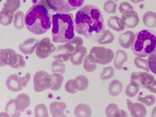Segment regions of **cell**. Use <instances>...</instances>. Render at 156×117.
<instances>
[{
  "instance_id": "1",
  "label": "cell",
  "mask_w": 156,
  "mask_h": 117,
  "mask_svg": "<svg viewBox=\"0 0 156 117\" xmlns=\"http://www.w3.org/2000/svg\"><path fill=\"white\" fill-rule=\"evenodd\" d=\"M75 30L78 34L97 41L105 30L104 17L97 6L86 5L76 14Z\"/></svg>"
},
{
  "instance_id": "2",
  "label": "cell",
  "mask_w": 156,
  "mask_h": 117,
  "mask_svg": "<svg viewBox=\"0 0 156 117\" xmlns=\"http://www.w3.org/2000/svg\"><path fill=\"white\" fill-rule=\"evenodd\" d=\"M46 0H38L37 4L30 8L25 15V25L29 31L41 35L50 29L52 24L51 16Z\"/></svg>"
},
{
  "instance_id": "3",
  "label": "cell",
  "mask_w": 156,
  "mask_h": 117,
  "mask_svg": "<svg viewBox=\"0 0 156 117\" xmlns=\"http://www.w3.org/2000/svg\"><path fill=\"white\" fill-rule=\"evenodd\" d=\"M52 24L54 43H67L74 38V19L72 14L58 13L53 15Z\"/></svg>"
},
{
  "instance_id": "4",
  "label": "cell",
  "mask_w": 156,
  "mask_h": 117,
  "mask_svg": "<svg viewBox=\"0 0 156 117\" xmlns=\"http://www.w3.org/2000/svg\"><path fill=\"white\" fill-rule=\"evenodd\" d=\"M156 48V32L149 29H144L135 35L131 50L140 57H146Z\"/></svg>"
},
{
  "instance_id": "5",
  "label": "cell",
  "mask_w": 156,
  "mask_h": 117,
  "mask_svg": "<svg viewBox=\"0 0 156 117\" xmlns=\"http://www.w3.org/2000/svg\"><path fill=\"white\" fill-rule=\"evenodd\" d=\"M26 62L23 56L10 48L1 49L0 66H9L16 69H21L26 66Z\"/></svg>"
},
{
  "instance_id": "6",
  "label": "cell",
  "mask_w": 156,
  "mask_h": 117,
  "mask_svg": "<svg viewBox=\"0 0 156 117\" xmlns=\"http://www.w3.org/2000/svg\"><path fill=\"white\" fill-rule=\"evenodd\" d=\"M85 0H46L49 9L60 13H67L81 8Z\"/></svg>"
},
{
  "instance_id": "7",
  "label": "cell",
  "mask_w": 156,
  "mask_h": 117,
  "mask_svg": "<svg viewBox=\"0 0 156 117\" xmlns=\"http://www.w3.org/2000/svg\"><path fill=\"white\" fill-rule=\"evenodd\" d=\"M97 64L105 65L110 63L114 58V53L111 49L104 46H94L89 54Z\"/></svg>"
},
{
  "instance_id": "8",
  "label": "cell",
  "mask_w": 156,
  "mask_h": 117,
  "mask_svg": "<svg viewBox=\"0 0 156 117\" xmlns=\"http://www.w3.org/2000/svg\"><path fill=\"white\" fill-rule=\"evenodd\" d=\"M34 89L36 92H41L49 89L51 85V75L45 71H39L33 79Z\"/></svg>"
},
{
  "instance_id": "9",
  "label": "cell",
  "mask_w": 156,
  "mask_h": 117,
  "mask_svg": "<svg viewBox=\"0 0 156 117\" xmlns=\"http://www.w3.org/2000/svg\"><path fill=\"white\" fill-rule=\"evenodd\" d=\"M55 50L56 48L51 43L50 38L45 37L38 42L36 49V54L39 58L44 59L53 53Z\"/></svg>"
},
{
  "instance_id": "10",
  "label": "cell",
  "mask_w": 156,
  "mask_h": 117,
  "mask_svg": "<svg viewBox=\"0 0 156 117\" xmlns=\"http://www.w3.org/2000/svg\"><path fill=\"white\" fill-rule=\"evenodd\" d=\"M155 80V77L146 72H133L131 75L130 82L137 83L142 88H147Z\"/></svg>"
},
{
  "instance_id": "11",
  "label": "cell",
  "mask_w": 156,
  "mask_h": 117,
  "mask_svg": "<svg viewBox=\"0 0 156 117\" xmlns=\"http://www.w3.org/2000/svg\"><path fill=\"white\" fill-rule=\"evenodd\" d=\"M122 20L127 28H133L140 23L138 14L134 10L127 11L122 14Z\"/></svg>"
},
{
  "instance_id": "12",
  "label": "cell",
  "mask_w": 156,
  "mask_h": 117,
  "mask_svg": "<svg viewBox=\"0 0 156 117\" xmlns=\"http://www.w3.org/2000/svg\"><path fill=\"white\" fill-rule=\"evenodd\" d=\"M127 104L131 116L134 117H144L146 116L147 110L143 104L138 102L133 103L129 99L127 100Z\"/></svg>"
},
{
  "instance_id": "13",
  "label": "cell",
  "mask_w": 156,
  "mask_h": 117,
  "mask_svg": "<svg viewBox=\"0 0 156 117\" xmlns=\"http://www.w3.org/2000/svg\"><path fill=\"white\" fill-rule=\"evenodd\" d=\"M39 41L36 38H29L20 44L19 49L24 55H31L36 49Z\"/></svg>"
},
{
  "instance_id": "14",
  "label": "cell",
  "mask_w": 156,
  "mask_h": 117,
  "mask_svg": "<svg viewBox=\"0 0 156 117\" xmlns=\"http://www.w3.org/2000/svg\"><path fill=\"white\" fill-rule=\"evenodd\" d=\"M20 77L16 74L10 75L6 79L5 84L8 90L10 91L17 92L20 91L23 88L20 82Z\"/></svg>"
},
{
  "instance_id": "15",
  "label": "cell",
  "mask_w": 156,
  "mask_h": 117,
  "mask_svg": "<svg viewBox=\"0 0 156 117\" xmlns=\"http://www.w3.org/2000/svg\"><path fill=\"white\" fill-rule=\"evenodd\" d=\"M50 112L54 117H66L65 110L66 108V102L62 101H53L49 105Z\"/></svg>"
},
{
  "instance_id": "16",
  "label": "cell",
  "mask_w": 156,
  "mask_h": 117,
  "mask_svg": "<svg viewBox=\"0 0 156 117\" xmlns=\"http://www.w3.org/2000/svg\"><path fill=\"white\" fill-rule=\"evenodd\" d=\"M15 105L17 110L20 112H24L30 105V99L26 93H21L15 99Z\"/></svg>"
},
{
  "instance_id": "17",
  "label": "cell",
  "mask_w": 156,
  "mask_h": 117,
  "mask_svg": "<svg viewBox=\"0 0 156 117\" xmlns=\"http://www.w3.org/2000/svg\"><path fill=\"white\" fill-rule=\"evenodd\" d=\"M87 48L85 46H80L71 54V62L76 66H80L82 64L83 60L87 55Z\"/></svg>"
},
{
  "instance_id": "18",
  "label": "cell",
  "mask_w": 156,
  "mask_h": 117,
  "mask_svg": "<svg viewBox=\"0 0 156 117\" xmlns=\"http://www.w3.org/2000/svg\"><path fill=\"white\" fill-rule=\"evenodd\" d=\"M72 54L65 47L64 44H62L58 46L56 50L53 53V57L55 60L65 62H67L70 58Z\"/></svg>"
},
{
  "instance_id": "19",
  "label": "cell",
  "mask_w": 156,
  "mask_h": 117,
  "mask_svg": "<svg viewBox=\"0 0 156 117\" xmlns=\"http://www.w3.org/2000/svg\"><path fill=\"white\" fill-rule=\"evenodd\" d=\"M21 0H6L1 12L14 15L15 12L21 6Z\"/></svg>"
},
{
  "instance_id": "20",
  "label": "cell",
  "mask_w": 156,
  "mask_h": 117,
  "mask_svg": "<svg viewBox=\"0 0 156 117\" xmlns=\"http://www.w3.org/2000/svg\"><path fill=\"white\" fill-rule=\"evenodd\" d=\"M135 35L134 32L131 31H127L122 33L119 38V45L124 48H129L132 45Z\"/></svg>"
},
{
  "instance_id": "21",
  "label": "cell",
  "mask_w": 156,
  "mask_h": 117,
  "mask_svg": "<svg viewBox=\"0 0 156 117\" xmlns=\"http://www.w3.org/2000/svg\"><path fill=\"white\" fill-rule=\"evenodd\" d=\"M105 114L108 117H127L126 112L123 110L119 109L118 106L114 103L109 104L105 108Z\"/></svg>"
},
{
  "instance_id": "22",
  "label": "cell",
  "mask_w": 156,
  "mask_h": 117,
  "mask_svg": "<svg viewBox=\"0 0 156 117\" xmlns=\"http://www.w3.org/2000/svg\"><path fill=\"white\" fill-rule=\"evenodd\" d=\"M107 24L110 28L116 32L122 31L126 28L122 20L117 16L110 17L107 21Z\"/></svg>"
},
{
  "instance_id": "23",
  "label": "cell",
  "mask_w": 156,
  "mask_h": 117,
  "mask_svg": "<svg viewBox=\"0 0 156 117\" xmlns=\"http://www.w3.org/2000/svg\"><path fill=\"white\" fill-rule=\"evenodd\" d=\"M128 60V55L126 52L122 50H118L116 52V57L114 61V66L117 70H122L123 65Z\"/></svg>"
},
{
  "instance_id": "24",
  "label": "cell",
  "mask_w": 156,
  "mask_h": 117,
  "mask_svg": "<svg viewBox=\"0 0 156 117\" xmlns=\"http://www.w3.org/2000/svg\"><path fill=\"white\" fill-rule=\"evenodd\" d=\"M92 109L89 105L80 104L76 106L75 115L77 117H89L92 115Z\"/></svg>"
},
{
  "instance_id": "25",
  "label": "cell",
  "mask_w": 156,
  "mask_h": 117,
  "mask_svg": "<svg viewBox=\"0 0 156 117\" xmlns=\"http://www.w3.org/2000/svg\"><path fill=\"white\" fill-rule=\"evenodd\" d=\"M64 80L62 74L53 73L51 75V85L49 89L53 91H58L61 88Z\"/></svg>"
},
{
  "instance_id": "26",
  "label": "cell",
  "mask_w": 156,
  "mask_h": 117,
  "mask_svg": "<svg viewBox=\"0 0 156 117\" xmlns=\"http://www.w3.org/2000/svg\"><path fill=\"white\" fill-rule=\"evenodd\" d=\"M144 24L148 28L156 27V13L152 11H147L144 14L143 18Z\"/></svg>"
},
{
  "instance_id": "27",
  "label": "cell",
  "mask_w": 156,
  "mask_h": 117,
  "mask_svg": "<svg viewBox=\"0 0 156 117\" xmlns=\"http://www.w3.org/2000/svg\"><path fill=\"white\" fill-rule=\"evenodd\" d=\"M123 85L119 80H114L110 82L108 86V92L112 96L116 97L121 94Z\"/></svg>"
},
{
  "instance_id": "28",
  "label": "cell",
  "mask_w": 156,
  "mask_h": 117,
  "mask_svg": "<svg viewBox=\"0 0 156 117\" xmlns=\"http://www.w3.org/2000/svg\"><path fill=\"white\" fill-rule=\"evenodd\" d=\"M83 44V41L80 37H75L71 40L64 44L65 47L69 50L71 53H73L76 49Z\"/></svg>"
},
{
  "instance_id": "29",
  "label": "cell",
  "mask_w": 156,
  "mask_h": 117,
  "mask_svg": "<svg viewBox=\"0 0 156 117\" xmlns=\"http://www.w3.org/2000/svg\"><path fill=\"white\" fill-rule=\"evenodd\" d=\"M114 39V34L109 30H105L100 36L97 41L100 44H111Z\"/></svg>"
},
{
  "instance_id": "30",
  "label": "cell",
  "mask_w": 156,
  "mask_h": 117,
  "mask_svg": "<svg viewBox=\"0 0 156 117\" xmlns=\"http://www.w3.org/2000/svg\"><path fill=\"white\" fill-rule=\"evenodd\" d=\"M24 13L22 11H18L15 14L13 24L15 28L21 30L24 27L25 19Z\"/></svg>"
},
{
  "instance_id": "31",
  "label": "cell",
  "mask_w": 156,
  "mask_h": 117,
  "mask_svg": "<svg viewBox=\"0 0 156 117\" xmlns=\"http://www.w3.org/2000/svg\"><path fill=\"white\" fill-rule=\"evenodd\" d=\"M83 67L87 72H94L96 69L97 66V63L93 60L89 54L85 56L83 59Z\"/></svg>"
},
{
  "instance_id": "32",
  "label": "cell",
  "mask_w": 156,
  "mask_h": 117,
  "mask_svg": "<svg viewBox=\"0 0 156 117\" xmlns=\"http://www.w3.org/2000/svg\"><path fill=\"white\" fill-rule=\"evenodd\" d=\"M5 111L9 115L10 117H18L21 115V112L17 110L15 105V99L9 101L6 105Z\"/></svg>"
},
{
  "instance_id": "33",
  "label": "cell",
  "mask_w": 156,
  "mask_h": 117,
  "mask_svg": "<svg viewBox=\"0 0 156 117\" xmlns=\"http://www.w3.org/2000/svg\"><path fill=\"white\" fill-rule=\"evenodd\" d=\"M78 90L83 91L87 90L89 85V81L87 78L84 75H79L75 78Z\"/></svg>"
},
{
  "instance_id": "34",
  "label": "cell",
  "mask_w": 156,
  "mask_h": 117,
  "mask_svg": "<svg viewBox=\"0 0 156 117\" xmlns=\"http://www.w3.org/2000/svg\"><path fill=\"white\" fill-rule=\"evenodd\" d=\"M140 86L137 83L130 82V83L127 86L126 89V94L129 97L133 98L135 97L140 90Z\"/></svg>"
},
{
  "instance_id": "35",
  "label": "cell",
  "mask_w": 156,
  "mask_h": 117,
  "mask_svg": "<svg viewBox=\"0 0 156 117\" xmlns=\"http://www.w3.org/2000/svg\"><path fill=\"white\" fill-rule=\"evenodd\" d=\"M34 116L36 117H48V108L44 104L37 105L34 109Z\"/></svg>"
},
{
  "instance_id": "36",
  "label": "cell",
  "mask_w": 156,
  "mask_h": 117,
  "mask_svg": "<svg viewBox=\"0 0 156 117\" xmlns=\"http://www.w3.org/2000/svg\"><path fill=\"white\" fill-rule=\"evenodd\" d=\"M51 70L53 73H59L62 74L66 72V65L63 62L55 60L51 65Z\"/></svg>"
},
{
  "instance_id": "37",
  "label": "cell",
  "mask_w": 156,
  "mask_h": 117,
  "mask_svg": "<svg viewBox=\"0 0 156 117\" xmlns=\"http://www.w3.org/2000/svg\"><path fill=\"white\" fill-rule=\"evenodd\" d=\"M134 64L137 68L145 70L147 72L150 71L148 60L141 58L140 57H136L134 59Z\"/></svg>"
},
{
  "instance_id": "38",
  "label": "cell",
  "mask_w": 156,
  "mask_h": 117,
  "mask_svg": "<svg viewBox=\"0 0 156 117\" xmlns=\"http://www.w3.org/2000/svg\"><path fill=\"white\" fill-rule=\"evenodd\" d=\"M115 74V70L113 67L111 66H108L103 69L102 73L100 76V79L105 80L111 79L113 77Z\"/></svg>"
},
{
  "instance_id": "39",
  "label": "cell",
  "mask_w": 156,
  "mask_h": 117,
  "mask_svg": "<svg viewBox=\"0 0 156 117\" xmlns=\"http://www.w3.org/2000/svg\"><path fill=\"white\" fill-rule=\"evenodd\" d=\"M118 4L113 0H108L105 2L104 5L105 11L109 14H113L117 11Z\"/></svg>"
},
{
  "instance_id": "40",
  "label": "cell",
  "mask_w": 156,
  "mask_h": 117,
  "mask_svg": "<svg viewBox=\"0 0 156 117\" xmlns=\"http://www.w3.org/2000/svg\"><path fill=\"white\" fill-rule=\"evenodd\" d=\"M65 88L66 91L70 94H75L79 91L75 79L68 80L66 83Z\"/></svg>"
},
{
  "instance_id": "41",
  "label": "cell",
  "mask_w": 156,
  "mask_h": 117,
  "mask_svg": "<svg viewBox=\"0 0 156 117\" xmlns=\"http://www.w3.org/2000/svg\"><path fill=\"white\" fill-rule=\"evenodd\" d=\"M138 101L146 105V106H150L155 104L156 99L153 95H149L145 97H141L140 96L138 97Z\"/></svg>"
},
{
  "instance_id": "42",
  "label": "cell",
  "mask_w": 156,
  "mask_h": 117,
  "mask_svg": "<svg viewBox=\"0 0 156 117\" xmlns=\"http://www.w3.org/2000/svg\"><path fill=\"white\" fill-rule=\"evenodd\" d=\"M148 61L150 70L156 75V48L149 55Z\"/></svg>"
},
{
  "instance_id": "43",
  "label": "cell",
  "mask_w": 156,
  "mask_h": 117,
  "mask_svg": "<svg viewBox=\"0 0 156 117\" xmlns=\"http://www.w3.org/2000/svg\"><path fill=\"white\" fill-rule=\"evenodd\" d=\"M131 10H134V7L129 2H123L119 4V10L122 14L127 11H130Z\"/></svg>"
},
{
  "instance_id": "44",
  "label": "cell",
  "mask_w": 156,
  "mask_h": 117,
  "mask_svg": "<svg viewBox=\"0 0 156 117\" xmlns=\"http://www.w3.org/2000/svg\"><path fill=\"white\" fill-rule=\"evenodd\" d=\"M31 74L29 72L26 73L25 75L23 77H20V82L22 84V87H27V84L28 83L29 80H30Z\"/></svg>"
},
{
  "instance_id": "45",
  "label": "cell",
  "mask_w": 156,
  "mask_h": 117,
  "mask_svg": "<svg viewBox=\"0 0 156 117\" xmlns=\"http://www.w3.org/2000/svg\"><path fill=\"white\" fill-rule=\"evenodd\" d=\"M147 89L151 92L156 94V80L155 79V80L151 83V84L147 88Z\"/></svg>"
},
{
  "instance_id": "46",
  "label": "cell",
  "mask_w": 156,
  "mask_h": 117,
  "mask_svg": "<svg viewBox=\"0 0 156 117\" xmlns=\"http://www.w3.org/2000/svg\"><path fill=\"white\" fill-rule=\"evenodd\" d=\"M151 116L152 117H156V106H155L153 109L152 113H151Z\"/></svg>"
},
{
  "instance_id": "47",
  "label": "cell",
  "mask_w": 156,
  "mask_h": 117,
  "mask_svg": "<svg viewBox=\"0 0 156 117\" xmlns=\"http://www.w3.org/2000/svg\"><path fill=\"white\" fill-rule=\"evenodd\" d=\"M0 117H10V115L9 114L7 113H6V112L5 111V112H2V113H1V115H0Z\"/></svg>"
},
{
  "instance_id": "48",
  "label": "cell",
  "mask_w": 156,
  "mask_h": 117,
  "mask_svg": "<svg viewBox=\"0 0 156 117\" xmlns=\"http://www.w3.org/2000/svg\"><path fill=\"white\" fill-rule=\"evenodd\" d=\"M130 1L135 4H138L139 2H144V0H130Z\"/></svg>"
}]
</instances>
